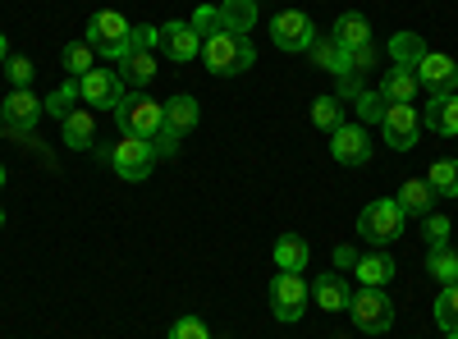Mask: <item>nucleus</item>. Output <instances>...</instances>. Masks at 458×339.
Masks as SVG:
<instances>
[{"instance_id": "obj_7", "label": "nucleus", "mask_w": 458, "mask_h": 339, "mask_svg": "<svg viewBox=\"0 0 458 339\" xmlns=\"http://www.w3.org/2000/svg\"><path fill=\"white\" fill-rule=\"evenodd\" d=\"M308 298H312V284L302 280V271H280L271 280V312L280 321H298L302 308H308Z\"/></svg>"}, {"instance_id": "obj_21", "label": "nucleus", "mask_w": 458, "mask_h": 339, "mask_svg": "<svg viewBox=\"0 0 458 339\" xmlns=\"http://www.w3.org/2000/svg\"><path fill=\"white\" fill-rule=\"evenodd\" d=\"M394 202H399L403 216H431V207H436L440 198H436V188H431L427 179H408V183L399 188Z\"/></svg>"}, {"instance_id": "obj_32", "label": "nucleus", "mask_w": 458, "mask_h": 339, "mask_svg": "<svg viewBox=\"0 0 458 339\" xmlns=\"http://www.w3.org/2000/svg\"><path fill=\"white\" fill-rule=\"evenodd\" d=\"M436 321L445 335H458V284H445L436 298Z\"/></svg>"}, {"instance_id": "obj_28", "label": "nucleus", "mask_w": 458, "mask_h": 339, "mask_svg": "<svg viewBox=\"0 0 458 339\" xmlns=\"http://www.w3.org/2000/svg\"><path fill=\"white\" fill-rule=\"evenodd\" d=\"M427 271H431V280H440V284H458V252H454L449 243L431 248V252H427Z\"/></svg>"}, {"instance_id": "obj_34", "label": "nucleus", "mask_w": 458, "mask_h": 339, "mask_svg": "<svg viewBox=\"0 0 458 339\" xmlns=\"http://www.w3.org/2000/svg\"><path fill=\"white\" fill-rule=\"evenodd\" d=\"M353 101H358V115H362V124H380V120H386V110H390V101L380 97V88H376V92H367V88H362Z\"/></svg>"}, {"instance_id": "obj_39", "label": "nucleus", "mask_w": 458, "mask_h": 339, "mask_svg": "<svg viewBox=\"0 0 458 339\" xmlns=\"http://www.w3.org/2000/svg\"><path fill=\"white\" fill-rule=\"evenodd\" d=\"M330 257H335V271L344 275V271H353V267H358V257H362V252H358V248H349V243H339Z\"/></svg>"}, {"instance_id": "obj_42", "label": "nucleus", "mask_w": 458, "mask_h": 339, "mask_svg": "<svg viewBox=\"0 0 458 339\" xmlns=\"http://www.w3.org/2000/svg\"><path fill=\"white\" fill-rule=\"evenodd\" d=\"M0 129H5V101H0Z\"/></svg>"}, {"instance_id": "obj_20", "label": "nucleus", "mask_w": 458, "mask_h": 339, "mask_svg": "<svg viewBox=\"0 0 458 339\" xmlns=\"http://www.w3.org/2000/svg\"><path fill=\"white\" fill-rule=\"evenodd\" d=\"M422 124H427L431 133H440V138H454V133H458V92H454V97H431Z\"/></svg>"}, {"instance_id": "obj_22", "label": "nucleus", "mask_w": 458, "mask_h": 339, "mask_svg": "<svg viewBox=\"0 0 458 339\" xmlns=\"http://www.w3.org/2000/svg\"><path fill=\"white\" fill-rule=\"evenodd\" d=\"M417 92H422V83H417V69H399V64H390V69H386V79H380V97H386L390 106H394V101H412Z\"/></svg>"}, {"instance_id": "obj_8", "label": "nucleus", "mask_w": 458, "mask_h": 339, "mask_svg": "<svg viewBox=\"0 0 458 339\" xmlns=\"http://www.w3.org/2000/svg\"><path fill=\"white\" fill-rule=\"evenodd\" d=\"M271 42H276L280 51H289V55H302V51H312L317 28H312V19L302 14V10H280V14L271 19Z\"/></svg>"}, {"instance_id": "obj_14", "label": "nucleus", "mask_w": 458, "mask_h": 339, "mask_svg": "<svg viewBox=\"0 0 458 339\" xmlns=\"http://www.w3.org/2000/svg\"><path fill=\"white\" fill-rule=\"evenodd\" d=\"M42 115H47L42 97H32L28 88H14V92H10V101H5V129H10V133H32Z\"/></svg>"}, {"instance_id": "obj_33", "label": "nucleus", "mask_w": 458, "mask_h": 339, "mask_svg": "<svg viewBox=\"0 0 458 339\" xmlns=\"http://www.w3.org/2000/svg\"><path fill=\"white\" fill-rule=\"evenodd\" d=\"M312 124L326 129V133H335V129L344 124V106H339V97H317V101H312Z\"/></svg>"}, {"instance_id": "obj_40", "label": "nucleus", "mask_w": 458, "mask_h": 339, "mask_svg": "<svg viewBox=\"0 0 458 339\" xmlns=\"http://www.w3.org/2000/svg\"><path fill=\"white\" fill-rule=\"evenodd\" d=\"M349 60H353V69H358V73H367V69H376V47L367 42V47L349 51Z\"/></svg>"}, {"instance_id": "obj_31", "label": "nucleus", "mask_w": 458, "mask_h": 339, "mask_svg": "<svg viewBox=\"0 0 458 339\" xmlns=\"http://www.w3.org/2000/svg\"><path fill=\"white\" fill-rule=\"evenodd\" d=\"M427 183L436 188V198H458V161H436L427 170Z\"/></svg>"}, {"instance_id": "obj_12", "label": "nucleus", "mask_w": 458, "mask_h": 339, "mask_svg": "<svg viewBox=\"0 0 458 339\" xmlns=\"http://www.w3.org/2000/svg\"><path fill=\"white\" fill-rule=\"evenodd\" d=\"M417 83H422V92H431V97H454L458 92V64L440 51H427V60L417 64Z\"/></svg>"}, {"instance_id": "obj_11", "label": "nucleus", "mask_w": 458, "mask_h": 339, "mask_svg": "<svg viewBox=\"0 0 458 339\" xmlns=\"http://www.w3.org/2000/svg\"><path fill=\"white\" fill-rule=\"evenodd\" d=\"M330 157L339 165H367L371 161V133H367V124H339L330 133Z\"/></svg>"}, {"instance_id": "obj_41", "label": "nucleus", "mask_w": 458, "mask_h": 339, "mask_svg": "<svg viewBox=\"0 0 458 339\" xmlns=\"http://www.w3.org/2000/svg\"><path fill=\"white\" fill-rule=\"evenodd\" d=\"M5 51H10V47H5V32H0V64H5Z\"/></svg>"}, {"instance_id": "obj_24", "label": "nucleus", "mask_w": 458, "mask_h": 339, "mask_svg": "<svg viewBox=\"0 0 458 339\" xmlns=\"http://www.w3.org/2000/svg\"><path fill=\"white\" fill-rule=\"evenodd\" d=\"M64 124V147H73V152H88V147L97 142V120L88 115V110H73L69 120H60Z\"/></svg>"}, {"instance_id": "obj_17", "label": "nucleus", "mask_w": 458, "mask_h": 339, "mask_svg": "<svg viewBox=\"0 0 458 339\" xmlns=\"http://www.w3.org/2000/svg\"><path fill=\"white\" fill-rule=\"evenodd\" d=\"M308 55H312L326 73H335V79H349V73H358V69H353V60H349V51H344V47L335 42V37H317Z\"/></svg>"}, {"instance_id": "obj_43", "label": "nucleus", "mask_w": 458, "mask_h": 339, "mask_svg": "<svg viewBox=\"0 0 458 339\" xmlns=\"http://www.w3.org/2000/svg\"><path fill=\"white\" fill-rule=\"evenodd\" d=\"M0 188H5V165H0Z\"/></svg>"}, {"instance_id": "obj_23", "label": "nucleus", "mask_w": 458, "mask_h": 339, "mask_svg": "<svg viewBox=\"0 0 458 339\" xmlns=\"http://www.w3.org/2000/svg\"><path fill=\"white\" fill-rule=\"evenodd\" d=\"M114 69H120V79H124L129 88H147L151 79H157V51L133 47V55H129V60H120Z\"/></svg>"}, {"instance_id": "obj_15", "label": "nucleus", "mask_w": 458, "mask_h": 339, "mask_svg": "<svg viewBox=\"0 0 458 339\" xmlns=\"http://www.w3.org/2000/svg\"><path fill=\"white\" fill-rule=\"evenodd\" d=\"M312 303L326 308V312H349L353 303V280H344L339 271H326L312 280Z\"/></svg>"}, {"instance_id": "obj_30", "label": "nucleus", "mask_w": 458, "mask_h": 339, "mask_svg": "<svg viewBox=\"0 0 458 339\" xmlns=\"http://www.w3.org/2000/svg\"><path fill=\"white\" fill-rule=\"evenodd\" d=\"M79 79H69L64 88H55L51 97H47V115H55V120H69L73 115V110H79Z\"/></svg>"}, {"instance_id": "obj_36", "label": "nucleus", "mask_w": 458, "mask_h": 339, "mask_svg": "<svg viewBox=\"0 0 458 339\" xmlns=\"http://www.w3.org/2000/svg\"><path fill=\"white\" fill-rule=\"evenodd\" d=\"M422 239H427L431 248H440V243L449 239V216H440V211L422 216Z\"/></svg>"}, {"instance_id": "obj_26", "label": "nucleus", "mask_w": 458, "mask_h": 339, "mask_svg": "<svg viewBox=\"0 0 458 339\" xmlns=\"http://www.w3.org/2000/svg\"><path fill=\"white\" fill-rule=\"evenodd\" d=\"M308 257H312V248L302 243V234H280L276 239V267L280 271H302V267H308Z\"/></svg>"}, {"instance_id": "obj_35", "label": "nucleus", "mask_w": 458, "mask_h": 339, "mask_svg": "<svg viewBox=\"0 0 458 339\" xmlns=\"http://www.w3.org/2000/svg\"><path fill=\"white\" fill-rule=\"evenodd\" d=\"M188 23H193V32L202 37V42H207V37H216V32H225L220 5H202V10H193V19H188Z\"/></svg>"}, {"instance_id": "obj_29", "label": "nucleus", "mask_w": 458, "mask_h": 339, "mask_svg": "<svg viewBox=\"0 0 458 339\" xmlns=\"http://www.w3.org/2000/svg\"><path fill=\"white\" fill-rule=\"evenodd\" d=\"M60 64H64L69 79H83V73L97 69V51H92L88 42H69V47L60 51Z\"/></svg>"}, {"instance_id": "obj_16", "label": "nucleus", "mask_w": 458, "mask_h": 339, "mask_svg": "<svg viewBox=\"0 0 458 339\" xmlns=\"http://www.w3.org/2000/svg\"><path fill=\"white\" fill-rule=\"evenodd\" d=\"M202 120V110H198V97L193 92H179L165 101V133L170 138H183V133H193Z\"/></svg>"}, {"instance_id": "obj_25", "label": "nucleus", "mask_w": 458, "mask_h": 339, "mask_svg": "<svg viewBox=\"0 0 458 339\" xmlns=\"http://www.w3.org/2000/svg\"><path fill=\"white\" fill-rule=\"evenodd\" d=\"M390 60L399 64V69H417L427 60V42L417 32H394V42H390Z\"/></svg>"}, {"instance_id": "obj_44", "label": "nucleus", "mask_w": 458, "mask_h": 339, "mask_svg": "<svg viewBox=\"0 0 458 339\" xmlns=\"http://www.w3.org/2000/svg\"><path fill=\"white\" fill-rule=\"evenodd\" d=\"M0 225H5V211H0Z\"/></svg>"}, {"instance_id": "obj_1", "label": "nucleus", "mask_w": 458, "mask_h": 339, "mask_svg": "<svg viewBox=\"0 0 458 339\" xmlns=\"http://www.w3.org/2000/svg\"><path fill=\"white\" fill-rule=\"evenodd\" d=\"M202 60H207V69L216 73V79H234V73H248L252 69V60H257V51H252V42L243 32H216V37H207L202 42Z\"/></svg>"}, {"instance_id": "obj_9", "label": "nucleus", "mask_w": 458, "mask_h": 339, "mask_svg": "<svg viewBox=\"0 0 458 339\" xmlns=\"http://www.w3.org/2000/svg\"><path fill=\"white\" fill-rule=\"evenodd\" d=\"M124 88H129V83L120 79V69H101V64L79 79V92H83V101H88L92 110H120V101L129 97Z\"/></svg>"}, {"instance_id": "obj_3", "label": "nucleus", "mask_w": 458, "mask_h": 339, "mask_svg": "<svg viewBox=\"0 0 458 339\" xmlns=\"http://www.w3.org/2000/svg\"><path fill=\"white\" fill-rule=\"evenodd\" d=\"M114 115H120V129H124L129 138L157 142V138L165 133V101H157V97H124Z\"/></svg>"}, {"instance_id": "obj_38", "label": "nucleus", "mask_w": 458, "mask_h": 339, "mask_svg": "<svg viewBox=\"0 0 458 339\" xmlns=\"http://www.w3.org/2000/svg\"><path fill=\"white\" fill-rule=\"evenodd\" d=\"M5 73H10L14 88H28V83H32V60H28V55H10V60H5Z\"/></svg>"}, {"instance_id": "obj_10", "label": "nucleus", "mask_w": 458, "mask_h": 339, "mask_svg": "<svg viewBox=\"0 0 458 339\" xmlns=\"http://www.w3.org/2000/svg\"><path fill=\"white\" fill-rule=\"evenodd\" d=\"M380 133H386V142L394 152H412L417 138H422V115L412 110V101H394L386 110V120H380Z\"/></svg>"}, {"instance_id": "obj_27", "label": "nucleus", "mask_w": 458, "mask_h": 339, "mask_svg": "<svg viewBox=\"0 0 458 339\" xmlns=\"http://www.w3.org/2000/svg\"><path fill=\"white\" fill-rule=\"evenodd\" d=\"M220 19H225V28L229 32H252V23H257V0H220Z\"/></svg>"}, {"instance_id": "obj_13", "label": "nucleus", "mask_w": 458, "mask_h": 339, "mask_svg": "<svg viewBox=\"0 0 458 339\" xmlns=\"http://www.w3.org/2000/svg\"><path fill=\"white\" fill-rule=\"evenodd\" d=\"M161 51H165V60H198L202 37L193 32L188 19H170V23H161Z\"/></svg>"}, {"instance_id": "obj_4", "label": "nucleus", "mask_w": 458, "mask_h": 339, "mask_svg": "<svg viewBox=\"0 0 458 339\" xmlns=\"http://www.w3.org/2000/svg\"><path fill=\"white\" fill-rule=\"evenodd\" d=\"M403 211H399V202L394 198H376L371 207H362V216H358V234H362V243H371V248H380V243H394L399 234H403Z\"/></svg>"}, {"instance_id": "obj_37", "label": "nucleus", "mask_w": 458, "mask_h": 339, "mask_svg": "<svg viewBox=\"0 0 458 339\" xmlns=\"http://www.w3.org/2000/svg\"><path fill=\"white\" fill-rule=\"evenodd\" d=\"M170 339H211V330H207V321H198V317H179V321L170 326Z\"/></svg>"}, {"instance_id": "obj_5", "label": "nucleus", "mask_w": 458, "mask_h": 339, "mask_svg": "<svg viewBox=\"0 0 458 339\" xmlns=\"http://www.w3.org/2000/svg\"><path fill=\"white\" fill-rule=\"evenodd\" d=\"M349 312H353V326L362 330V335H386L390 326H394V303L386 298V289H353V303H349Z\"/></svg>"}, {"instance_id": "obj_2", "label": "nucleus", "mask_w": 458, "mask_h": 339, "mask_svg": "<svg viewBox=\"0 0 458 339\" xmlns=\"http://www.w3.org/2000/svg\"><path fill=\"white\" fill-rule=\"evenodd\" d=\"M83 42H88L101 60H114V64H120V60L133 55V23H129L120 10H101V14H92Z\"/></svg>"}, {"instance_id": "obj_45", "label": "nucleus", "mask_w": 458, "mask_h": 339, "mask_svg": "<svg viewBox=\"0 0 458 339\" xmlns=\"http://www.w3.org/2000/svg\"><path fill=\"white\" fill-rule=\"evenodd\" d=\"M445 339H458V335H445Z\"/></svg>"}, {"instance_id": "obj_18", "label": "nucleus", "mask_w": 458, "mask_h": 339, "mask_svg": "<svg viewBox=\"0 0 458 339\" xmlns=\"http://www.w3.org/2000/svg\"><path fill=\"white\" fill-rule=\"evenodd\" d=\"M330 37H335V42H339L344 51H358V47H367V42H371V23H367V14L349 10V14H339V19H335Z\"/></svg>"}, {"instance_id": "obj_19", "label": "nucleus", "mask_w": 458, "mask_h": 339, "mask_svg": "<svg viewBox=\"0 0 458 339\" xmlns=\"http://www.w3.org/2000/svg\"><path fill=\"white\" fill-rule=\"evenodd\" d=\"M353 275L367 284V289H386L390 280H394V257L390 252H367V257H358V267H353Z\"/></svg>"}, {"instance_id": "obj_6", "label": "nucleus", "mask_w": 458, "mask_h": 339, "mask_svg": "<svg viewBox=\"0 0 458 339\" xmlns=\"http://www.w3.org/2000/svg\"><path fill=\"white\" fill-rule=\"evenodd\" d=\"M157 147H151L147 138H120L114 142V152H110V165H114V174L120 179H129V183H138V179H147L151 170H157Z\"/></svg>"}]
</instances>
